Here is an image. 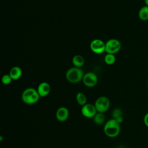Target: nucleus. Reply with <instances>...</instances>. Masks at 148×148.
I'll return each mask as SVG.
<instances>
[{
    "mask_svg": "<svg viewBox=\"0 0 148 148\" xmlns=\"http://www.w3.org/2000/svg\"><path fill=\"white\" fill-rule=\"evenodd\" d=\"M104 61L108 65H112L116 61V57L114 54L107 53L104 57Z\"/></svg>",
    "mask_w": 148,
    "mask_h": 148,
    "instance_id": "dca6fc26",
    "label": "nucleus"
},
{
    "mask_svg": "<svg viewBox=\"0 0 148 148\" xmlns=\"http://www.w3.org/2000/svg\"><path fill=\"white\" fill-rule=\"evenodd\" d=\"M147 86H148V80H147Z\"/></svg>",
    "mask_w": 148,
    "mask_h": 148,
    "instance_id": "5701e85b",
    "label": "nucleus"
},
{
    "mask_svg": "<svg viewBox=\"0 0 148 148\" xmlns=\"http://www.w3.org/2000/svg\"><path fill=\"white\" fill-rule=\"evenodd\" d=\"M73 65L75 67H81L84 64V59L83 56L80 55H76L72 58V60Z\"/></svg>",
    "mask_w": 148,
    "mask_h": 148,
    "instance_id": "ddd939ff",
    "label": "nucleus"
},
{
    "mask_svg": "<svg viewBox=\"0 0 148 148\" xmlns=\"http://www.w3.org/2000/svg\"><path fill=\"white\" fill-rule=\"evenodd\" d=\"M12 80L13 79L9 74L4 75L2 77V82L3 84H4L5 85L9 84L12 82Z\"/></svg>",
    "mask_w": 148,
    "mask_h": 148,
    "instance_id": "a211bd4d",
    "label": "nucleus"
},
{
    "mask_svg": "<svg viewBox=\"0 0 148 148\" xmlns=\"http://www.w3.org/2000/svg\"><path fill=\"white\" fill-rule=\"evenodd\" d=\"M121 47L120 42L116 39H110L105 43V51L108 54H114L120 51Z\"/></svg>",
    "mask_w": 148,
    "mask_h": 148,
    "instance_id": "39448f33",
    "label": "nucleus"
},
{
    "mask_svg": "<svg viewBox=\"0 0 148 148\" xmlns=\"http://www.w3.org/2000/svg\"><path fill=\"white\" fill-rule=\"evenodd\" d=\"M90 49L96 54H101L105 51V43L99 39L92 40L90 45Z\"/></svg>",
    "mask_w": 148,
    "mask_h": 148,
    "instance_id": "423d86ee",
    "label": "nucleus"
},
{
    "mask_svg": "<svg viewBox=\"0 0 148 148\" xmlns=\"http://www.w3.org/2000/svg\"><path fill=\"white\" fill-rule=\"evenodd\" d=\"M9 75L13 80H17L20 79L22 75V70L19 66H13L11 68Z\"/></svg>",
    "mask_w": 148,
    "mask_h": 148,
    "instance_id": "9b49d317",
    "label": "nucleus"
},
{
    "mask_svg": "<svg viewBox=\"0 0 148 148\" xmlns=\"http://www.w3.org/2000/svg\"><path fill=\"white\" fill-rule=\"evenodd\" d=\"M120 124L114 119L108 120L103 127L105 134L110 138H115L117 136L120 132Z\"/></svg>",
    "mask_w": 148,
    "mask_h": 148,
    "instance_id": "f257e3e1",
    "label": "nucleus"
},
{
    "mask_svg": "<svg viewBox=\"0 0 148 148\" xmlns=\"http://www.w3.org/2000/svg\"><path fill=\"white\" fill-rule=\"evenodd\" d=\"M117 148H126L125 146H120L119 147H117Z\"/></svg>",
    "mask_w": 148,
    "mask_h": 148,
    "instance_id": "4be33fe9",
    "label": "nucleus"
},
{
    "mask_svg": "<svg viewBox=\"0 0 148 148\" xmlns=\"http://www.w3.org/2000/svg\"><path fill=\"white\" fill-rule=\"evenodd\" d=\"M69 112L68 109L64 106L60 107L56 111V117L58 121L60 122L65 121L69 117Z\"/></svg>",
    "mask_w": 148,
    "mask_h": 148,
    "instance_id": "1a4fd4ad",
    "label": "nucleus"
},
{
    "mask_svg": "<svg viewBox=\"0 0 148 148\" xmlns=\"http://www.w3.org/2000/svg\"><path fill=\"white\" fill-rule=\"evenodd\" d=\"M144 2L146 6H148V0H144Z\"/></svg>",
    "mask_w": 148,
    "mask_h": 148,
    "instance_id": "412c9836",
    "label": "nucleus"
},
{
    "mask_svg": "<svg viewBox=\"0 0 148 148\" xmlns=\"http://www.w3.org/2000/svg\"><path fill=\"white\" fill-rule=\"evenodd\" d=\"M138 17L142 21L148 20V6H142L138 12Z\"/></svg>",
    "mask_w": 148,
    "mask_h": 148,
    "instance_id": "f8f14e48",
    "label": "nucleus"
},
{
    "mask_svg": "<svg viewBox=\"0 0 148 148\" xmlns=\"http://www.w3.org/2000/svg\"><path fill=\"white\" fill-rule=\"evenodd\" d=\"M94 122L97 125H101L102 124L105 120V116L104 113L97 112L95 116L93 117Z\"/></svg>",
    "mask_w": 148,
    "mask_h": 148,
    "instance_id": "4468645a",
    "label": "nucleus"
},
{
    "mask_svg": "<svg viewBox=\"0 0 148 148\" xmlns=\"http://www.w3.org/2000/svg\"><path fill=\"white\" fill-rule=\"evenodd\" d=\"M40 97L38 91L34 88H26L21 94L23 102L28 105L36 103L39 101Z\"/></svg>",
    "mask_w": 148,
    "mask_h": 148,
    "instance_id": "f03ea898",
    "label": "nucleus"
},
{
    "mask_svg": "<svg viewBox=\"0 0 148 148\" xmlns=\"http://www.w3.org/2000/svg\"><path fill=\"white\" fill-rule=\"evenodd\" d=\"M116 120H117V121L119 123H120V124L122 123L123 122V120H124L123 116H120V117H118L117 119H116Z\"/></svg>",
    "mask_w": 148,
    "mask_h": 148,
    "instance_id": "aec40b11",
    "label": "nucleus"
},
{
    "mask_svg": "<svg viewBox=\"0 0 148 148\" xmlns=\"http://www.w3.org/2000/svg\"><path fill=\"white\" fill-rule=\"evenodd\" d=\"M143 123L145 125L148 127V112L145 114L143 117Z\"/></svg>",
    "mask_w": 148,
    "mask_h": 148,
    "instance_id": "6ab92c4d",
    "label": "nucleus"
},
{
    "mask_svg": "<svg viewBox=\"0 0 148 148\" xmlns=\"http://www.w3.org/2000/svg\"><path fill=\"white\" fill-rule=\"evenodd\" d=\"M76 98L77 103L80 106H83L87 103V98L86 95L81 92H79L77 94Z\"/></svg>",
    "mask_w": 148,
    "mask_h": 148,
    "instance_id": "2eb2a0df",
    "label": "nucleus"
},
{
    "mask_svg": "<svg viewBox=\"0 0 148 148\" xmlns=\"http://www.w3.org/2000/svg\"><path fill=\"white\" fill-rule=\"evenodd\" d=\"M84 84L88 87H94L98 83V77L92 72H88L84 75L83 78Z\"/></svg>",
    "mask_w": 148,
    "mask_h": 148,
    "instance_id": "0eeeda50",
    "label": "nucleus"
},
{
    "mask_svg": "<svg viewBox=\"0 0 148 148\" xmlns=\"http://www.w3.org/2000/svg\"><path fill=\"white\" fill-rule=\"evenodd\" d=\"M97 110L94 105L91 103H86L82 107L81 113L82 115L86 118H93L97 113Z\"/></svg>",
    "mask_w": 148,
    "mask_h": 148,
    "instance_id": "6e6552de",
    "label": "nucleus"
},
{
    "mask_svg": "<svg viewBox=\"0 0 148 148\" xmlns=\"http://www.w3.org/2000/svg\"><path fill=\"white\" fill-rule=\"evenodd\" d=\"M112 116L113 119H116L120 116H123L122 110L120 108L114 109L112 112Z\"/></svg>",
    "mask_w": 148,
    "mask_h": 148,
    "instance_id": "f3484780",
    "label": "nucleus"
},
{
    "mask_svg": "<svg viewBox=\"0 0 148 148\" xmlns=\"http://www.w3.org/2000/svg\"><path fill=\"white\" fill-rule=\"evenodd\" d=\"M51 87L50 84L47 82L40 83L38 87V92L40 97H45L47 96L50 92Z\"/></svg>",
    "mask_w": 148,
    "mask_h": 148,
    "instance_id": "9d476101",
    "label": "nucleus"
},
{
    "mask_svg": "<svg viewBox=\"0 0 148 148\" xmlns=\"http://www.w3.org/2000/svg\"><path fill=\"white\" fill-rule=\"evenodd\" d=\"M83 71L79 67H73L69 69L66 73L67 80L71 83H77L83 80Z\"/></svg>",
    "mask_w": 148,
    "mask_h": 148,
    "instance_id": "7ed1b4c3",
    "label": "nucleus"
},
{
    "mask_svg": "<svg viewBox=\"0 0 148 148\" xmlns=\"http://www.w3.org/2000/svg\"><path fill=\"white\" fill-rule=\"evenodd\" d=\"M110 104V100L108 97L101 96L96 99L94 105L98 112L104 113L109 109Z\"/></svg>",
    "mask_w": 148,
    "mask_h": 148,
    "instance_id": "20e7f679",
    "label": "nucleus"
}]
</instances>
